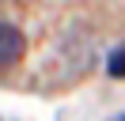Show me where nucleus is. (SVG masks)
I'll return each mask as SVG.
<instances>
[{
  "label": "nucleus",
  "mask_w": 125,
  "mask_h": 121,
  "mask_svg": "<svg viewBox=\"0 0 125 121\" xmlns=\"http://www.w3.org/2000/svg\"><path fill=\"white\" fill-rule=\"evenodd\" d=\"M19 57H23V34H19V27L0 23V68L15 64Z\"/></svg>",
  "instance_id": "1"
},
{
  "label": "nucleus",
  "mask_w": 125,
  "mask_h": 121,
  "mask_svg": "<svg viewBox=\"0 0 125 121\" xmlns=\"http://www.w3.org/2000/svg\"><path fill=\"white\" fill-rule=\"evenodd\" d=\"M106 72L114 76V80H125V42L117 45V49H110V57H106Z\"/></svg>",
  "instance_id": "2"
}]
</instances>
